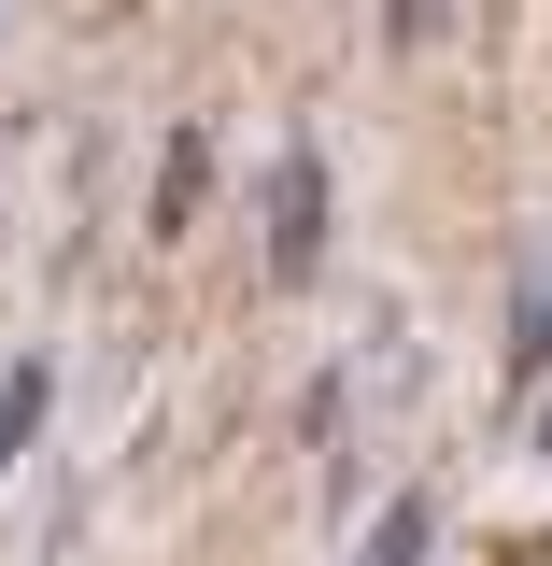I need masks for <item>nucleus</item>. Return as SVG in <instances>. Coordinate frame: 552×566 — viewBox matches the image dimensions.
<instances>
[{"mask_svg": "<svg viewBox=\"0 0 552 566\" xmlns=\"http://www.w3.org/2000/svg\"><path fill=\"white\" fill-rule=\"evenodd\" d=\"M454 29V0H397V43H439Z\"/></svg>", "mask_w": 552, "mask_h": 566, "instance_id": "6", "label": "nucleus"}, {"mask_svg": "<svg viewBox=\"0 0 552 566\" xmlns=\"http://www.w3.org/2000/svg\"><path fill=\"white\" fill-rule=\"evenodd\" d=\"M354 566H439V510H425V495H397V510L368 524V553H354Z\"/></svg>", "mask_w": 552, "mask_h": 566, "instance_id": "4", "label": "nucleus"}, {"mask_svg": "<svg viewBox=\"0 0 552 566\" xmlns=\"http://www.w3.org/2000/svg\"><path fill=\"white\" fill-rule=\"evenodd\" d=\"M510 354H524V382H552V270L524 283V312H510Z\"/></svg>", "mask_w": 552, "mask_h": 566, "instance_id": "5", "label": "nucleus"}, {"mask_svg": "<svg viewBox=\"0 0 552 566\" xmlns=\"http://www.w3.org/2000/svg\"><path fill=\"white\" fill-rule=\"evenodd\" d=\"M199 185H212V128H170V156H156V241H185V212H199Z\"/></svg>", "mask_w": 552, "mask_h": 566, "instance_id": "2", "label": "nucleus"}, {"mask_svg": "<svg viewBox=\"0 0 552 566\" xmlns=\"http://www.w3.org/2000/svg\"><path fill=\"white\" fill-rule=\"evenodd\" d=\"M312 241H326V170H312V142H298V156L270 170V270L298 283V270H312Z\"/></svg>", "mask_w": 552, "mask_h": 566, "instance_id": "1", "label": "nucleus"}, {"mask_svg": "<svg viewBox=\"0 0 552 566\" xmlns=\"http://www.w3.org/2000/svg\"><path fill=\"white\" fill-rule=\"evenodd\" d=\"M524 397H539V439H552V382H524Z\"/></svg>", "mask_w": 552, "mask_h": 566, "instance_id": "7", "label": "nucleus"}, {"mask_svg": "<svg viewBox=\"0 0 552 566\" xmlns=\"http://www.w3.org/2000/svg\"><path fill=\"white\" fill-rule=\"evenodd\" d=\"M43 397H58V368H43V354H14V368H0V468L43 439Z\"/></svg>", "mask_w": 552, "mask_h": 566, "instance_id": "3", "label": "nucleus"}]
</instances>
